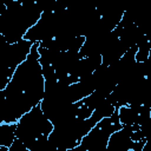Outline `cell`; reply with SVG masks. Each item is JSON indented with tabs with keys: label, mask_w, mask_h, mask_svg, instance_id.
Returning <instances> with one entry per match:
<instances>
[{
	"label": "cell",
	"mask_w": 151,
	"mask_h": 151,
	"mask_svg": "<svg viewBox=\"0 0 151 151\" xmlns=\"http://www.w3.org/2000/svg\"><path fill=\"white\" fill-rule=\"evenodd\" d=\"M39 42H33L26 59L20 63L8 81V86L28 96L35 104H40L44 97V77L39 63Z\"/></svg>",
	"instance_id": "cell-1"
},
{
	"label": "cell",
	"mask_w": 151,
	"mask_h": 151,
	"mask_svg": "<svg viewBox=\"0 0 151 151\" xmlns=\"http://www.w3.org/2000/svg\"><path fill=\"white\" fill-rule=\"evenodd\" d=\"M52 129L53 124L38 104L17 122L15 138L22 142L28 151H37L47 140Z\"/></svg>",
	"instance_id": "cell-2"
},
{
	"label": "cell",
	"mask_w": 151,
	"mask_h": 151,
	"mask_svg": "<svg viewBox=\"0 0 151 151\" xmlns=\"http://www.w3.org/2000/svg\"><path fill=\"white\" fill-rule=\"evenodd\" d=\"M117 110L110 116L100 119L81 138L79 145L72 151H105L110 136L122 127Z\"/></svg>",
	"instance_id": "cell-3"
},
{
	"label": "cell",
	"mask_w": 151,
	"mask_h": 151,
	"mask_svg": "<svg viewBox=\"0 0 151 151\" xmlns=\"http://www.w3.org/2000/svg\"><path fill=\"white\" fill-rule=\"evenodd\" d=\"M32 45L33 42L26 39L13 44L7 42L0 51V71L15 70V67L26 59Z\"/></svg>",
	"instance_id": "cell-4"
},
{
	"label": "cell",
	"mask_w": 151,
	"mask_h": 151,
	"mask_svg": "<svg viewBox=\"0 0 151 151\" xmlns=\"http://www.w3.org/2000/svg\"><path fill=\"white\" fill-rule=\"evenodd\" d=\"M57 35V17L54 12H42L38 21L28 28L24 39L31 42H40L55 38Z\"/></svg>",
	"instance_id": "cell-5"
},
{
	"label": "cell",
	"mask_w": 151,
	"mask_h": 151,
	"mask_svg": "<svg viewBox=\"0 0 151 151\" xmlns=\"http://www.w3.org/2000/svg\"><path fill=\"white\" fill-rule=\"evenodd\" d=\"M17 123H1L0 124V146L9 147L15 139Z\"/></svg>",
	"instance_id": "cell-6"
},
{
	"label": "cell",
	"mask_w": 151,
	"mask_h": 151,
	"mask_svg": "<svg viewBox=\"0 0 151 151\" xmlns=\"http://www.w3.org/2000/svg\"><path fill=\"white\" fill-rule=\"evenodd\" d=\"M151 54V37L150 35H143L142 39L137 44V51L134 54V59L138 63L146 61Z\"/></svg>",
	"instance_id": "cell-7"
},
{
	"label": "cell",
	"mask_w": 151,
	"mask_h": 151,
	"mask_svg": "<svg viewBox=\"0 0 151 151\" xmlns=\"http://www.w3.org/2000/svg\"><path fill=\"white\" fill-rule=\"evenodd\" d=\"M14 70H7V71H0V91L4 90L6 87V85L8 84V81L12 78Z\"/></svg>",
	"instance_id": "cell-8"
},
{
	"label": "cell",
	"mask_w": 151,
	"mask_h": 151,
	"mask_svg": "<svg viewBox=\"0 0 151 151\" xmlns=\"http://www.w3.org/2000/svg\"><path fill=\"white\" fill-rule=\"evenodd\" d=\"M8 151H28V150L22 142H20L18 138H15L13 140V143L11 144V146L8 147Z\"/></svg>",
	"instance_id": "cell-9"
},
{
	"label": "cell",
	"mask_w": 151,
	"mask_h": 151,
	"mask_svg": "<svg viewBox=\"0 0 151 151\" xmlns=\"http://www.w3.org/2000/svg\"><path fill=\"white\" fill-rule=\"evenodd\" d=\"M6 44H7V40H6V39H5V37L0 33V51L2 50V47H4Z\"/></svg>",
	"instance_id": "cell-10"
}]
</instances>
